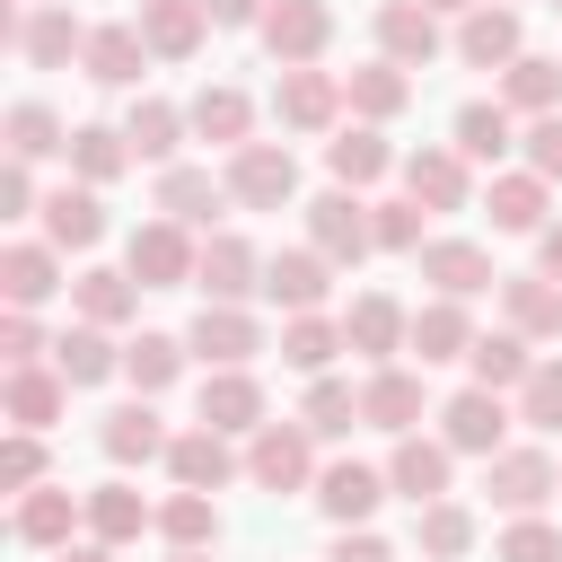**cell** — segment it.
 Wrapping results in <instances>:
<instances>
[{"mask_svg": "<svg viewBox=\"0 0 562 562\" xmlns=\"http://www.w3.org/2000/svg\"><path fill=\"white\" fill-rule=\"evenodd\" d=\"M299 465H307V457H299V439H263V448H255V474H263V483H290Z\"/></svg>", "mask_w": 562, "mask_h": 562, "instance_id": "cell-20", "label": "cell"}, {"mask_svg": "<svg viewBox=\"0 0 562 562\" xmlns=\"http://www.w3.org/2000/svg\"><path fill=\"white\" fill-rule=\"evenodd\" d=\"M536 492H544V465H527V457L501 465V501H536Z\"/></svg>", "mask_w": 562, "mask_h": 562, "instance_id": "cell-30", "label": "cell"}, {"mask_svg": "<svg viewBox=\"0 0 562 562\" xmlns=\"http://www.w3.org/2000/svg\"><path fill=\"white\" fill-rule=\"evenodd\" d=\"M167 202H176V211H202V202H211V184H202V176H176V184H167Z\"/></svg>", "mask_w": 562, "mask_h": 562, "instance_id": "cell-39", "label": "cell"}, {"mask_svg": "<svg viewBox=\"0 0 562 562\" xmlns=\"http://www.w3.org/2000/svg\"><path fill=\"white\" fill-rule=\"evenodd\" d=\"M316 35H325V18H316V9H299V0H290V9L272 18V44H281V53H307Z\"/></svg>", "mask_w": 562, "mask_h": 562, "instance_id": "cell-8", "label": "cell"}, {"mask_svg": "<svg viewBox=\"0 0 562 562\" xmlns=\"http://www.w3.org/2000/svg\"><path fill=\"white\" fill-rule=\"evenodd\" d=\"M220 465H228V457H220L211 439H184V448H176V474H184V483H220Z\"/></svg>", "mask_w": 562, "mask_h": 562, "instance_id": "cell-19", "label": "cell"}, {"mask_svg": "<svg viewBox=\"0 0 562 562\" xmlns=\"http://www.w3.org/2000/svg\"><path fill=\"white\" fill-rule=\"evenodd\" d=\"M536 158H544V167H562V123H544V132H536Z\"/></svg>", "mask_w": 562, "mask_h": 562, "instance_id": "cell-45", "label": "cell"}, {"mask_svg": "<svg viewBox=\"0 0 562 562\" xmlns=\"http://www.w3.org/2000/svg\"><path fill=\"white\" fill-rule=\"evenodd\" d=\"M509 562H553V536H536V527H527V536H509Z\"/></svg>", "mask_w": 562, "mask_h": 562, "instance_id": "cell-41", "label": "cell"}, {"mask_svg": "<svg viewBox=\"0 0 562 562\" xmlns=\"http://www.w3.org/2000/svg\"><path fill=\"white\" fill-rule=\"evenodd\" d=\"M448 422H457V439H465V448H492V439H501V413H492L483 395H465V404H457Z\"/></svg>", "mask_w": 562, "mask_h": 562, "instance_id": "cell-9", "label": "cell"}, {"mask_svg": "<svg viewBox=\"0 0 562 562\" xmlns=\"http://www.w3.org/2000/svg\"><path fill=\"white\" fill-rule=\"evenodd\" d=\"M413 184H422L430 202H457V167H448V158H413Z\"/></svg>", "mask_w": 562, "mask_h": 562, "instance_id": "cell-26", "label": "cell"}, {"mask_svg": "<svg viewBox=\"0 0 562 562\" xmlns=\"http://www.w3.org/2000/svg\"><path fill=\"white\" fill-rule=\"evenodd\" d=\"M88 61H97V79H132V61H140V53H132V35L114 26V35H97V44H88Z\"/></svg>", "mask_w": 562, "mask_h": 562, "instance_id": "cell-11", "label": "cell"}, {"mask_svg": "<svg viewBox=\"0 0 562 562\" xmlns=\"http://www.w3.org/2000/svg\"><path fill=\"white\" fill-rule=\"evenodd\" d=\"M26 53H35V61H61V53H70V18H35V26H26Z\"/></svg>", "mask_w": 562, "mask_h": 562, "instance_id": "cell-21", "label": "cell"}, {"mask_svg": "<svg viewBox=\"0 0 562 562\" xmlns=\"http://www.w3.org/2000/svg\"><path fill=\"white\" fill-rule=\"evenodd\" d=\"M149 35H158L167 53H184V44H193V9H184V0H167V9H149Z\"/></svg>", "mask_w": 562, "mask_h": 562, "instance_id": "cell-16", "label": "cell"}, {"mask_svg": "<svg viewBox=\"0 0 562 562\" xmlns=\"http://www.w3.org/2000/svg\"><path fill=\"white\" fill-rule=\"evenodd\" d=\"M53 404H61V386H53V378H18V386H9V413H18V422H44Z\"/></svg>", "mask_w": 562, "mask_h": 562, "instance_id": "cell-15", "label": "cell"}, {"mask_svg": "<svg viewBox=\"0 0 562 562\" xmlns=\"http://www.w3.org/2000/svg\"><path fill=\"white\" fill-rule=\"evenodd\" d=\"M132 378H140V386H167V378H176V342H140V351H132Z\"/></svg>", "mask_w": 562, "mask_h": 562, "instance_id": "cell-22", "label": "cell"}, {"mask_svg": "<svg viewBox=\"0 0 562 562\" xmlns=\"http://www.w3.org/2000/svg\"><path fill=\"white\" fill-rule=\"evenodd\" d=\"M44 290H53V263H44L35 246H18V255H9V299H18V307H35Z\"/></svg>", "mask_w": 562, "mask_h": 562, "instance_id": "cell-2", "label": "cell"}, {"mask_svg": "<svg viewBox=\"0 0 562 562\" xmlns=\"http://www.w3.org/2000/svg\"><path fill=\"white\" fill-rule=\"evenodd\" d=\"M369 501H378V483H369L360 465H342V474H325V509H334V518H360Z\"/></svg>", "mask_w": 562, "mask_h": 562, "instance_id": "cell-3", "label": "cell"}, {"mask_svg": "<svg viewBox=\"0 0 562 562\" xmlns=\"http://www.w3.org/2000/svg\"><path fill=\"white\" fill-rule=\"evenodd\" d=\"M61 527H70V501H61V492H35V501L18 509V536H35V544H53Z\"/></svg>", "mask_w": 562, "mask_h": 562, "instance_id": "cell-4", "label": "cell"}, {"mask_svg": "<svg viewBox=\"0 0 562 562\" xmlns=\"http://www.w3.org/2000/svg\"><path fill=\"white\" fill-rule=\"evenodd\" d=\"M237 123H246L237 97H202V132H237Z\"/></svg>", "mask_w": 562, "mask_h": 562, "instance_id": "cell-35", "label": "cell"}, {"mask_svg": "<svg viewBox=\"0 0 562 562\" xmlns=\"http://www.w3.org/2000/svg\"><path fill=\"white\" fill-rule=\"evenodd\" d=\"M386 35H395L404 53H430V18H413V9H395V18H386Z\"/></svg>", "mask_w": 562, "mask_h": 562, "instance_id": "cell-31", "label": "cell"}, {"mask_svg": "<svg viewBox=\"0 0 562 562\" xmlns=\"http://www.w3.org/2000/svg\"><path fill=\"white\" fill-rule=\"evenodd\" d=\"M79 158H88V176H114L123 149H114V132H79Z\"/></svg>", "mask_w": 562, "mask_h": 562, "instance_id": "cell-32", "label": "cell"}, {"mask_svg": "<svg viewBox=\"0 0 562 562\" xmlns=\"http://www.w3.org/2000/svg\"><path fill=\"white\" fill-rule=\"evenodd\" d=\"M395 483H404V492H430V483H439V448H404V457H395Z\"/></svg>", "mask_w": 562, "mask_h": 562, "instance_id": "cell-23", "label": "cell"}, {"mask_svg": "<svg viewBox=\"0 0 562 562\" xmlns=\"http://www.w3.org/2000/svg\"><path fill=\"white\" fill-rule=\"evenodd\" d=\"M465 53H474V61L509 53V18H474V26H465Z\"/></svg>", "mask_w": 562, "mask_h": 562, "instance_id": "cell-25", "label": "cell"}, {"mask_svg": "<svg viewBox=\"0 0 562 562\" xmlns=\"http://www.w3.org/2000/svg\"><path fill=\"white\" fill-rule=\"evenodd\" d=\"M369 413H378V422H404V413H413V386H404V378H386V386L369 395Z\"/></svg>", "mask_w": 562, "mask_h": 562, "instance_id": "cell-34", "label": "cell"}, {"mask_svg": "<svg viewBox=\"0 0 562 562\" xmlns=\"http://www.w3.org/2000/svg\"><path fill=\"white\" fill-rule=\"evenodd\" d=\"M9 132H18V158H44V149H53V114H44V105H18Z\"/></svg>", "mask_w": 562, "mask_h": 562, "instance_id": "cell-12", "label": "cell"}, {"mask_svg": "<svg viewBox=\"0 0 562 562\" xmlns=\"http://www.w3.org/2000/svg\"><path fill=\"white\" fill-rule=\"evenodd\" d=\"M132 272H158L167 281V272H184V246L167 228H149V237H132Z\"/></svg>", "mask_w": 562, "mask_h": 562, "instance_id": "cell-6", "label": "cell"}, {"mask_svg": "<svg viewBox=\"0 0 562 562\" xmlns=\"http://www.w3.org/2000/svg\"><path fill=\"white\" fill-rule=\"evenodd\" d=\"M536 413H544V422L562 413V369H544V378H536Z\"/></svg>", "mask_w": 562, "mask_h": 562, "instance_id": "cell-44", "label": "cell"}, {"mask_svg": "<svg viewBox=\"0 0 562 562\" xmlns=\"http://www.w3.org/2000/svg\"><path fill=\"white\" fill-rule=\"evenodd\" d=\"M167 132H176L167 105H140V114H132V140H140V149H167Z\"/></svg>", "mask_w": 562, "mask_h": 562, "instance_id": "cell-29", "label": "cell"}, {"mask_svg": "<svg viewBox=\"0 0 562 562\" xmlns=\"http://www.w3.org/2000/svg\"><path fill=\"white\" fill-rule=\"evenodd\" d=\"M316 228H325V246H351V255H360V211H351V202H325Z\"/></svg>", "mask_w": 562, "mask_h": 562, "instance_id": "cell-27", "label": "cell"}, {"mask_svg": "<svg viewBox=\"0 0 562 562\" xmlns=\"http://www.w3.org/2000/svg\"><path fill=\"white\" fill-rule=\"evenodd\" d=\"M211 9H220V18H246V0H211Z\"/></svg>", "mask_w": 562, "mask_h": 562, "instance_id": "cell-47", "label": "cell"}, {"mask_svg": "<svg viewBox=\"0 0 562 562\" xmlns=\"http://www.w3.org/2000/svg\"><path fill=\"white\" fill-rule=\"evenodd\" d=\"M202 413H211V422H220V430H237V422H246V413H255V386H246V378H220V386H211V395H202Z\"/></svg>", "mask_w": 562, "mask_h": 562, "instance_id": "cell-7", "label": "cell"}, {"mask_svg": "<svg viewBox=\"0 0 562 562\" xmlns=\"http://www.w3.org/2000/svg\"><path fill=\"white\" fill-rule=\"evenodd\" d=\"M61 378H105V342L97 334H70L61 342Z\"/></svg>", "mask_w": 562, "mask_h": 562, "instance_id": "cell-18", "label": "cell"}, {"mask_svg": "<svg viewBox=\"0 0 562 562\" xmlns=\"http://www.w3.org/2000/svg\"><path fill=\"white\" fill-rule=\"evenodd\" d=\"M202 272H211V290H237V272H246V255H237V246H211V255H202Z\"/></svg>", "mask_w": 562, "mask_h": 562, "instance_id": "cell-33", "label": "cell"}, {"mask_svg": "<svg viewBox=\"0 0 562 562\" xmlns=\"http://www.w3.org/2000/svg\"><path fill=\"white\" fill-rule=\"evenodd\" d=\"M97 527H105V536H132V527H140V501H132V492H97Z\"/></svg>", "mask_w": 562, "mask_h": 562, "instance_id": "cell-24", "label": "cell"}, {"mask_svg": "<svg viewBox=\"0 0 562 562\" xmlns=\"http://www.w3.org/2000/svg\"><path fill=\"white\" fill-rule=\"evenodd\" d=\"M237 193H246V202H281V193H290V158H272V149H246V167H237Z\"/></svg>", "mask_w": 562, "mask_h": 562, "instance_id": "cell-1", "label": "cell"}, {"mask_svg": "<svg viewBox=\"0 0 562 562\" xmlns=\"http://www.w3.org/2000/svg\"><path fill=\"white\" fill-rule=\"evenodd\" d=\"M53 237H61V246H88V237H97V202H88V193H61V202H53Z\"/></svg>", "mask_w": 562, "mask_h": 562, "instance_id": "cell-5", "label": "cell"}, {"mask_svg": "<svg viewBox=\"0 0 562 562\" xmlns=\"http://www.w3.org/2000/svg\"><path fill=\"white\" fill-rule=\"evenodd\" d=\"M334 562H386V553H378V544H342Z\"/></svg>", "mask_w": 562, "mask_h": 562, "instance_id": "cell-46", "label": "cell"}, {"mask_svg": "<svg viewBox=\"0 0 562 562\" xmlns=\"http://www.w3.org/2000/svg\"><path fill=\"white\" fill-rule=\"evenodd\" d=\"M167 527H176V536H202V527H211V509H202V501H176V509H167Z\"/></svg>", "mask_w": 562, "mask_h": 562, "instance_id": "cell-40", "label": "cell"}, {"mask_svg": "<svg viewBox=\"0 0 562 562\" xmlns=\"http://www.w3.org/2000/svg\"><path fill=\"white\" fill-rule=\"evenodd\" d=\"M334 167H342V176H369V167H378V140H334Z\"/></svg>", "mask_w": 562, "mask_h": 562, "instance_id": "cell-36", "label": "cell"}, {"mask_svg": "<svg viewBox=\"0 0 562 562\" xmlns=\"http://www.w3.org/2000/svg\"><path fill=\"white\" fill-rule=\"evenodd\" d=\"M501 220L527 228V220H536V193H527V184H501Z\"/></svg>", "mask_w": 562, "mask_h": 562, "instance_id": "cell-37", "label": "cell"}, {"mask_svg": "<svg viewBox=\"0 0 562 562\" xmlns=\"http://www.w3.org/2000/svg\"><path fill=\"white\" fill-rule=\"evenodd\" d=\"M290 360H307V369H316V360H325V334H316V325H299V334H290Z\"/></svg>", "mask_w": 562, "mask_h": 562, "instance_id": "cell-42", "label": "cell"}, {"mask_svg": "<svg viewBox=\"0 0 562 562\" xmlns=\"http://www.w3.org/2000/svg\"><path fill=\"white\" fill-rule=\"evenodd\" d=\"M193 342H202V351H211V360H237V351H246V342H255V334H246V325H237V316H202V334H193Z\"/></svg>", "mask_w": 562, "mask_h": 562, "instance_id": "cell-14", "label": "cell"}, {"mask_svg": "<svg viewBox=\"0 0 562 562\" xmlns=\"http://www.w3.org/2000/svg\"><path fill=\"white\" fill-rule=\"evenodd\" d=\"M79 562H105V553H79Z\"/></svg>", "mask_w": 562, "mask_h": 562, "instance_id": "cell-48", "label": "cell"}, {"mask_svg": "<svg viewBox=\"0 0 562 562\" xmlns=\"http://www.w3.org/2000/svg\"><path fill=\"white\" fill-rule=\"evenodd\" d=\"M342 413H351V404H342V386H325V395H316V430H342Z\"/></svg>", "mask_w": 562, "mask_h": 562, "instance_id": "cell-43", "label": "cell"}, {"mask_svg": "<svg viewBox=\"0 0 562 562\" xmlns=\"http://www.w3.org/2000/svg\"><path fill=\"white\" fill-rule=\"evenodd\" d=\"M457 132H465V149H474V158H492V149H501V140H509V123H501V114H492V105H474V114H465V123H457Z\"/></svg>", "mask_w": 562, "mask_h": 562, "instance_id": "cell-17", "label": "cell"}, {"mask_svg": "<svg viewBox=\"0 0 562 562\" xmlns=\"http://www.w3.org/2000/svg\"><path fill=\"white\" fill-rule=\"evenodd\" d=\"M474 369H483V378H518V342H483Z\"/></svg>", "mask_w": 562, "mask_h": 562, "instance_id": "cell-38", "label": "cell"}, {"mask_svg": "<svg viewBox=\"0 0 562 562\" xmlns=\"http://www.w3.org/2000/svg\"><path fill=\"white\" fill-rule=\"evenodd\" d=\"M430 272H439L448 290H474V272H483V263H474L465 246H439V255H430Z\"/></svg>", "mask_w": 562, "mask_h": 562, "instance_id": "cell-28", "label": "cell"}, {"mask_svg": "<svg viewBox=\"0 0 562 562\" xmlns=\"http://www.w3.org/2000/svg\"><path fill=\"white\" fill-rule=\"evenodd\" d=\"M105 448H114V457H149V448H158V422H149V413H114Z\"/></svg>", "mask_w": 562, "mask_h": 562, "instance_id": "cell-10", "label": "cell"}, {"mask_svg": "<svg viewBox=\"0 0 562 562\" xmlns=\"http://www.w3.org/2000/svg\"><path fill=\"white\" fill-rule=\"evenodd\" d=\"M272 299H290V307H307V299H316V263H307V255H290V263H272Z\"/></svg>", "mask_w": 562, "mask_h": 562, "instance_id": "cell-13", "label": "cell"}]
</instances>
